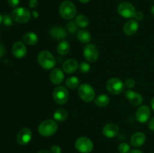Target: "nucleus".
<instances>
[{
	"instance_id": "6",
	"label": "nucleus",
	"mask_w": 154,
	"mask_h": 153,
	"mask_svg": "<svg viewBox=\"0 0 154 153\" xmlns=\"http://www.w3.org/2000/svg\"><path fill=\"white\" fill-rule=\"evenodd\" d=\"M106 88L111 94H119L125 89V83L119 78H111L106 82Z\"/></svg>"
},
{
	"instance_id": "31",
	"label": "nucleus",
	"mask_w": 154,
	"mask_h": 153,
	"mask_svg": "<svg viewBox=\"0 0 154 153\" xmlns=\"http://www.w3.org/2000/svg\"><path fill=\"white\" fill-rule=\"evenodd\" d=\"M3 23L5 26H10L13 23V18L12 16H11L10 15L5 14L3 16Z\"/></svg>"
},
{
	"instance_id": "21",
	"label": "nucleus",
	"mask_w": 154,
	"mask_h": 153,
	"mask_svg": "<svg viewBox=\"0 0 154 153\" xmlns=\"http://www.w3.org/2000/svg\"><path fill=\"white\" fill-rule=\"evenodd\" d=\"M24 43H26L28 45H35L38 41V37L37 34L34 32H27L23 37Z\"/></svg>"
},
{
	"instance_id": "42",
	"label": "nucleus",
	"mask_w": 154,
	"mask_h": 153,
	"mask_svg": "<svg viewBox=\"0 0 154 153\" xmlns=\"http://www.w3.org/2000/svg\"><path fill=\"white\" fill-rule=\"evenodd\" d=\"M32 14H33V16H34V17L37 18L38 16V13L37 11H35V10L32 12Z\"/></svg>"
},
{
	"instance_id": "7",
	"label": "nucleus",
	"mask_w": 154,
	"mask_h": 153,
	"mask_svg": "<svg viewBox=\"0 0 154 153\" xmlns=\"http://www.w3.org/2000/svg\"><path fill=\"white\" fill-rule=\"evenodd\" d=\"M53 98L56 103L58 104H65L69 100V91L67 90V88H66V87L62 86L56 87L53 92Z\"/></svg>"
},
{
	"instance_id": "39",
	"label": "nucleus",
	"mask_w": 154,
	"mask_h": 153,
	"mask_svg": "<svg viewBox=\"0 0 154 153\" xmlns=\"http://www.w3.org/2000/svg\"><path fill=\"white\" fill-rule=\"evenodd\" d=\"M129 153H143V152L139 149H133L132 150V151H130V152Z\"/></svg>"
},
{
	"instance_id": "13",
	"label": "nucleus",
	"mask_w": 154,
	"mask_h": 153,
	"mask_svg": "<svg viewBox=\"0 0 154 153\" xmlns=\"http://www.w3.org/2000/svg\"><path fill=\"white\" fill-rule=\"evenodd\" d=\"M27 49L22 41H17L12 46V53L16 58H22L26 55Z\"/></svg>"
},
{
	"instance_id": "4",
	"label": "nucleus",
	"mask_w": 154,
	"mask_h": 153,
	"mask_svg": "<svg viewBox=\"0 0 154 153\" xmlns=\"http://www.w3.org/2000/svg\"><path fill=\"white\" fill-rule=\"evenodd\" d=\"M11 16L13 20L19 23H26L31 19V12L26 8H16L12 11Z\"/></svg>"
},
{
	"instance_id": "28",
	"label": "nucleus",
	"mask_w": 154,
	"mask_h": 153,
	"mask_svg": "<svg viewBox=\"0 0 154 153\" xmlns=\"http://www.w3.org/2000/svg\"><path fill=\"white\" fill-rule=\"evenodd\" d=\"M118 150L120 153H129L131 151V147L127 142H121L118 146Z\"/></svg>"
},
{
	"instance_id": "35",
	"label": "nucleus",
	"mask_w": 154,
	"mask_h": 153,
	"mask_svg": "<svg viewBox=\"0 0 154 153\" xmlns=\"http://www.w3.org/2000/svg\"><path fill=\"white\" fill-rule=\"evenodd\" d=\"M135 20H141L144 18V14H143L142 12L141 11H136L135 16H134Z\"/></svg>"
},
{
	"instance_id": "18",
	"label": "nucleus",
	"mask_w": 154,
	"mask_h": 153,
	"mask_svg": "<svg viewBox=\"0 0 154 153\" xmlns=\"http://www.w3.org/2000/svg\"><path fill=\"white\" fill-rule=\"evenodd\" d=\"M146 141V136L142 132H136L132 136L130 142L134 147H140L144 144Z\"/></svg>"
},
{
	"instance_id": "38",
	"label": "nucleus",
	"mask_w": 154,
	"mask_h": 153,
	"mask_svg": "<svg viewBox=\"0 0 154 153\" xmlns=\"http://www.w3.org/2000/svg\"><path fill=\"white\" fill-rule=\"evenodd\" d=\"M4 52H5V49H4V46L0 44V58L4 55Z\"/></svg>"
},
{
	"instance_id": "41",
	"label": "nucleus",
	"mask_w": 154,
	"mask_h": 153,
	"mask_svg": "<svg viewBox=\"0 0 154 153\" xmlns=\"http://www.w3.org/2000/svg\"><path fill=\"white\" fill-rule=\"evenodd\" d=\"M150 106H151L152 109H153V110L154 111V98H152L151 102H150Z\"/></svg>"
},
{
	"instance_id": "9",
	"label": "nucleus",
	"mask_w": 154,
	"mask_h": 153,
	"mask_svg": "<svg viewBox=\"0 0 154 153\" xmlns=\"http://www.w3.org/2000/svg\"><path fill=\"white\" fill-rule=\"evenodd\" d=\"M117 12L123 17L132 18L135 16L136 10L133 4L129 2H123L120 3L117 7Z\"/></svg>"
},
{
	"instance_id": "44",
	"label": "nucleus",
	"mask_w": 154,
	"mask_h": 153,
	"mask_svg": "<svg viewBox=\"0 0 154 153\" xmlns=\"http://www.w3.org/2000/svg\"><path fill=\"white\" fill-rule=\"evenodd\" d=\"M150 11H151V14L154 16V5L152 6L151 9H150Z\"/></svg>"
},
{
	"instance_id": "27",
	"label": "nucleus",
	"mask_w": 154,
	"mask_h": 153,
	"mask_svg": "<svg viewBox=\"0 0 154 153\" xmlns=\"http://www.w3.org/2000/svg\"><path fill=\"white\" fill-rule=\"evenodd\" d=\"M80 84V80L76 76H70L66 80V85L71 89H75Z\"/></svg>"
},
{
	"instance_id": "23",
	"label": "nucleus",
	"mask_w": 154,
	"mask_h": 153,
	"mask_svg": "<svg viewBox=\"0 0 154 153\" xmlns=\"http://www.w3.org/2000/svg\"><path fill=\"white\" fill-rule=\"evenodd\" d=\"M110 102L109 96L107 95L106 94H101L96 98L94 100V103L96 106L99 107H103V106H107Z\"/></svg>"
},
{
	"instance_id": "15",
	"label": "nucleus",
	"mask_w": 154,
	"mask_h": 153,
	"mask_svg": "<svg viewBox=\"0 0 154 153\" xmlns=\"http://www.w3.org/2000/svg\"><path fill=\"white\" fill-rule=\"evenodd\" d=\"M138 22L135 20H129L123 26V32L128 36H132L138 32Z\"/></svg>"
},
{
	"instance_id": "34",
	"label": "nucleus",
	"mask_w": 154,
	"mask_h": 153,
	"mask_svg": "<svg viewBox=\"0 0 154 153\" xmlns=\"http://www.w3.org/2000/svg\"><path fill=\"white\" fill-rule=\"evenodd\" d=\"M8 3L11 8H16L19 4L20 0H8Z\"/></svg>"
},
{
	"instance_id": "16",
	"label": "nucleus",
	"mask_w": 154,
	"mask_h": 153,
	"mask_svg": "<svg viewBox=\"0 0 154 153\" xmlns=\"http://www.w3.org/2000/svg\"><path fill=\"white\" fill-rule=\"evenodd\" d=\"M119 131H120V128L118 125L113 123L106 124L103 128V134L108 138L115 137L118 135Z\"/></svg>"
},
{
	"instance_id": "14",
	"label": "nucleus",
	"mask_w": 154,
	"mask_h": 153,
	"mask_svg": "<svg viewBox=\"0 0 154 153\" xmlns=\"http://www.w3.org/2000/svg\"><path fill=\"white\" fill-rule=\"evenodd\" d=\"M125 96L128 98L131 104L134 106H139L143 102V97L140 93L134 92L131 89H128L126 91Z\"/></svg>"
},
{
	"instance_id": "32",
	"label": "nucleus",
	"mask_w": 154,
	"mask_h": 153,
	"mask_svg": "<svg viewBox=\"0 0 154 153\" xmlns=\"http://www.w3.org/2000/svg\"><path fill=\"white\" fill-rule=\"evenodd\" d=\"M125 86L129 88H133V87L135 86V81L133 79L126 80V82H125Z\"/></svg>"
},
{
	"instance_id": "30",
	"label": "nucleus",
	"mask_w": 154,
	"mask_h": 153,
	"mask_svg": "<svg viewBox=\"0 0 154 153\" xmlns=\"http://www.w3.org/2000/svg\"><path fill=\"white\" fill-rule=\"evenodd\" d=\"M67 28L69 31V32L74 34L78 30V25L76 24L75 21H69L67 23Z\"/></svg>"
},
{
	"instance_id": "10",
	"label": "nucleus",
	"mask_w": 154,
	"mask_h": 153,
	"mask_svg": "<svg viewBox=\"0 0 154 153\" xmlns=\"http://www.w3.org/2000/svg\"><path fill=\"white\" fill-rule=\"evenodd\" d=\"M84 56L88 62H94L99 58V49L93 44H88L84 49Z\"/></svg>"
},
{
	"instance_id": "19",
	"label": "nucleus",
	"mask_w": 154,
	"mask_h": 153,
	"mask_svg": "<svg viewBox=\"0 0 154 153\" xmlns=\"http://www.w3.org/2000/svg\"><path fill=\"white\" fill-rule=\"evenodd\" d=\"M78 68V63L74 58L67 59L63 64V69L66 74H72L76 71Z\"/></svg>"
},
{
	"instance_id": "22",
	"label": "nucleus",
	"mask_w": 154,
	"mask_h": 153,
	"mask_svg": "<svg viewBox=\"0 0 154 153\" xmlns=\"http://www.w3.org/2000/svg\"><path fill=\"white\" fill-rule=\"evenodd\" d=\"M77 38L79 41L83 44H88L92 38L90 33L86 29L79 30L77 34Z\"/></svg>"
},
{
	"instance_id": "37",
	"label": "nucleus",
	"mask_w": 154,
	"mask_h": 153,
	"mask_svg": "<svg viewBox=\"0 0 154 153\" xmlns=\"http://www.w3.org/2000/svg\"><path fill=\"white\" fill-rule=\"evenodd\" d=\"M148 127L152 131H154V117L153 118H151V119L150 120V122H149Z\"/></svg>"
},
{
	"instance_id": "1",
	"label": "nucleus",
	"mask_w": 154,
	"mask_h": 153,
	"mask_svg": "<svg viewBox=\"0 0 154 153\" xmlns=\"http://www.w3.org/2000/svg\"><path fill=\"white\" fill-rule=\"evenodd\" d=\"M38 62L41 67L46 70L52 69L57 63L53 54L48 50H43L39 52L38 56Z\"/></svg>"
},
{
	"instance_id": "12",
	"label": "nucleus",
	"mask_w": 154,
	"mask_h": 153,
	"mask_svg": "<svg viewBox=\"0 0 154 153\" xmlns=\"http://www.w3.org/2000/svg\"><path fill=\"white\" fill-rule=\"evenodd\" d=\"M32 137V133L29 128H23L18 132L17 135V142L20 145H26L31 141Z\"/></svg>"
},
{
	"instance_id": "33",
	"label": "nucleus",
	"mask_w": 154,
	"mask_h": 153,
	"mask_svg": "<svg viewBox=\"0 0 154 153\" xmlns=\"http://www.w3.org/2000/svg\"><path fill=\"white\" fill-rule=\"evenodd\" d=\"M50 152L51 153H61V148L57 145H54L51 147Z\"/></svg>"
},
{
	"instance_id": "8",
	"label": "nucleus",
	"mask_w": 154,
	"mask_h": 153,
	"mask_svg": "<svg viewBox=\"0 0 154 153\" xmlns=\"http://www.w3.org/2000/svg\"><path fill=\"white\" fill-rule=\"evenodd\" d=\"M75 148L81 153H90L93 149V143L88 137L81 136L75 142Z\"/></svg>"
},
{
	"instance_id": "25",
	"label": "nucleus",
	"mask_w": 154,
	"mask_h": 153,
	"mask_svg": "<svg viewBox=\"0 0 154 153\" xmlns=\"http://www.w3.org/2000/svg\"><path fill=\"white\" fill-rule=\"evenodd\" d=\"M68 118V112L66 110L60 108L54 113V118L57 122H63Z\"/></svg>"
},
{
	"instance_id": "24",
	"label": "nucleus",
	"mask_w": 154,
	"mask_h": 153,
	"mask_svg": "<svg viewBox=\"0 0 154 153\" xmlns=\"http://www.w3.org/2000/svg\"><path fill=\"white\" fill-rule=\"evenodd\" d=\"M69 50H70V44L67 40H63L59 43L57 46V52L60 55H66L69 52Z\"/></svg>"
},
{
	"instance_id": "29",
	"label": "nucleus",
	"mask_w": 154,
	"mask_h": 153,
	"mask_svg": "<svg viewBox=\"0 0 154 153\" xmlns=\"http://www.w3.org/2000/svg\"><path fill=\"white\" fill-rule=\"evenodd\" d=\"M90 68H91V67H90V64L88 62H81V64L79 65L80 71L83 74L88 73L90 70Z\"/></svg>"
},
{
	"instance_id": "26",
	"label": "nucleus",
	"mask_w": 154,
	"mask_h": 153,
	"mask_svg": "<svg viewBox=\"0 0 154 153\" xmlns=\"http://www.w3.org/2000/svg\"><path fill=\"white\" fill-rule=\"evenodd\" d=\"M75 22L80 28H86L89 25V19L84 14H78L75 18Z\"/></svg>"
},
{
	"instance_id": "20",
	"label": "nucleus",
	"mask_w": 154,
	"mask_h": 153,
	"mask_svg": "<svg viewBox=\"0 0 154 153\" xmlns=\"http://www.w3.org/2000/svg\"><path fill=\"white\" fill-rule=\"evenodd\" d=\"M50 35L56 40H63L66 37V32L62 27H53L50 30Z\"/></svg>"
},
{
	"instance_id": "45",
	"label": "nucleus",
	"mask_w": 154,
	"mask_h": 153,
	"mask_svg": "<svg viewBox=\"0 0 154 153\" xmlns=\"http://www.w3.org/2000/svg\"><path fill=\"white\" fill-rule=\"evenodd\" d=\"M3 22V16L2 14H0V24Z\"/></svg>"
},
{
	"instance_id": "40",
	"label": "nucleus",
	"mask_w": 154,
	"mask_h": 153,
	"mask_svg": "<svg viewBox=\"0 0 154 153\" xmlns=\"http://www.w3.org/2000/svg\"><path fill=\"white\" fill-rule=\"evenodd\" d=\"M38 153H51V152L50 151H48V150H46V149H42V150H40V151H39Z\"/></svg>"
},
{
	"instance_id": "17",
	"label": "nucleus",
	"mask_w": 154,
	"mask_h": 153,
	"mask_svg": "<svg viewBox=\"0 0 154 153\" xmlns=\"http://www.w3.org/2000/svg\"><path fill=\"white\" fill-rule=\"evenodd\" d=\"M50 79L51 82L54 85H59L64 80V73L60 68H55L51 72Z\"/></svg>"
},
{
	"instance_id": "5",
	"label": "nucleus",
	"mask_w": 154,
	"mask_h": 153,
	"mask_svg": "<svg viewBox=\"0 0 154 153\" xmlns=\"http://www.w3.org/2000/svg\"><path fill=\"white\" fill-rule=\"evenodd\" d=\"M78 94L80 98L85 102L93 101L96 97L94 88L90 84L84 83L78 88Z\"/></svg>"
},
{
	"instance_id": "36",
	"label": "nucleus",
	"mask_w": 154,
	"mask_h": 153,
	"mask_svg": "<svg viewBox=\"0 0 154 153\" xmlns=\"http://www.w3.org/2000/svg\"><path fill=\"white\" fill-rule=\"evenodd\" d=\"M38 5V0H29V6L31 8H35Z\"/></svg>"
},
{
	"instance_id": "2",
	"label": "nucleus",
	"mask_w": 154,
	"mask_h": 153,
	"mask_svg": "<svg viewBox=\"0 0 154 153\" xmlns=\"http://www.w3.org/2000/svg\"><path fill=\"white\" fill-rule=\"evenodd\" d=\"M58 125L54 120L48 119L42 122L38 126V132L45 137L51 136L57 132Z\"/></svg>"
},
{
	"instance_id": "3",
	"label": "nucleus",
	"mask_w": 154,
	"mask_h": 153,
	"mask_svg": "<svg viewBox=\"0 0 154 153\" xmlns=\"http://www.w3.org/2000/svg\"><path fill=\"white\" fill-rule=\"evenodd\" d=\"M60 14L63 19L72 20L76 15L77 9L74 3L70 1H64L59 8Z\"/></svg>"
},
{
	"instance_id": "43",
	"label": "nucleus",
	"mask_w": 154,
	"mask_h": 153,
	"mask_svg": "<svg viewBox=\"0 0 154 153\" xmlns=\"http://www.w3.org/2000/svg\"><path fill=\"white\" fill-rule=\"evenodd\" d=\"M81 3H87L88 2H90V0H79Z\"/></svg>"
},
{
	"instance_id": "11",
	"label": "nucleus",
	"mask_w": 154,
	"mask_h": 153,
	"mask_svg": "<svg viewBox=\"0 0 154 153\" xmlns=\"http://www.w3.org/2000/svg\"><path fill=\"white\" fill-rule=\"evenodd\" d=\"M151 111L147 105H142L139 106L135 112V118L141 123H145L150 118Z\"/></svg>"
}]
</instances>
